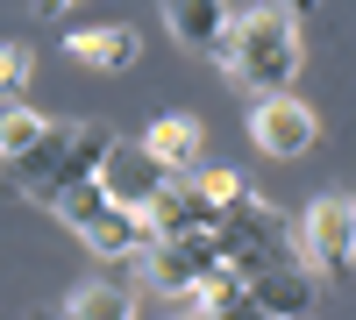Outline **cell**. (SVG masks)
I'll return each instance as SVG.
<instances>
[{"instance_id": "7", "label": "cell", "mask_w": 356, "mask_h": 320, "mask_svg": "<svg viewBox=\"0 0 356 320\" xmlns=\"http://www.w3.org/2000/svg\"><path fill=\"white\" fill-rule=\"evenodd\" d=\"M314 135H321V128H314V114L300 107L292 85H285V93H257V107H250V142H257L264 157H307Z\"/></svg>"}, {"instance_id": "16", "label": "cell", "mask_w": 356, "mask_h": 320, "mask_svg": "<svg viewBox=\"0 0 356 320\" xmlns=\"http://www.w3.org/2000/svg\"><path fill=\"white\" fill-rule=\"evenodd\" d=\"M43 128H50L43 114H29V107H15V100H0V157H22Z\"/></svg>"}, {"instance_id": "8", "label": "cell", "mask_w": 356, "mask_h": 320, "mask_svg": "<svg viewBox=\"0 0 356 320\" xmlns=\"http://www.w3.org/2000/svg\"><path fill=\"white\" fill-rule=\"evenodd\" d=\"M164 178H171V164H157L143 142H114L100 157V185H107V199H122V207H150Z\"/></svg>"}, {"instance_id": "1", "label": "cell", "mask_w": 356, "mask_h": 320, "mask_svg": "<svg viewBox=\"0 0 356 320\" xmlns=\"http://www.w3.org/2000/svg\"><path fill=\"white\" fill-rule=\"evenodd\" d=\"M214 65L250 93H285L300 78V8L292 0H250L228 22V43L214 50Z\"/></svg>"}, {"instance_id": "20", "label": "cell", "mask_w": 356, "mask_h": 320, "mask_svg": "<svg viewBox=\"0 0 356 320\" xmlns=\"http://www.w3.org/2000/svg\"><path fill=\"white\" fill-rule=\"evenodd\" d=\"M228 8H235V15H243V8H250V0H228Z\"/></svg>"}, {"instance_id": "17", "label": "cell", "mask_w": 356, "mask_h": 320, "mask_svg": "<svg viewBox=\"0 0 356 320\" xmlns=\"http://www.w3.org/2000/svg\"><path fill=\"white\" fill-rule=\"evenodd\" d=\"M29 71H36V57H29V43H0V100H15Z\"/></svg>"}, {"instance_id": "14", "label": "cell", "mask_w": 356, "mask_h": 320, "mask_svg": "<svg viewBox=\"0 0 356 320\" xmlns=\"http://www.w3.org/2000/svg\"><path fill=\"white\" fill-rule=\"evenodd\" d=\"M65 50L86 57V65H100V71H129L136 65V36H129V28H72Z\"/></svg>"}, {"instance_id": "9", "label": "cell", "mask_w": 356, "mask_h": 320, "mask_svg": "<svg viewBox=\"0 0 356 320\" xmlns=\"http://www.w3.org/2000/svg\"><path fill=\"white\" fill-rule=\"evenodd\" d=\"M150 235H157L150 214H143V207H122V199H107V207H93V214L79 221V242L93 249V256H143Z\"/></svg>"}, {"instance_id": "19", "label": "cell", "mask_w": 356, "mask_h": 320, "mask_svg": "<svg viewBox=\"0 0 356 320\" xmlns=\"http://www.w3.org/2000/svg\"><path fill=\"white\" fill-rule=\"evenodd\" d=\"M72 8V0H36V15H65Z\"/></svg>"}, {"instance_id": "10", "label": "cell", "mask_w": 356, "mask_h": 320, "mask_svg": "<svg viewBox=\"0 0 356 320\" xmlns=\"http://www.w3.org/2000/svg\"><path fill=\"white\" fill-rule=\"evenodd\" d=\"M250 306H257V313H278V320L314 313V271H300V264L250 271Z\"/></svg>"}, {"instance_id": "2", "label": "cell", "mask_w": 356, "mask_h": 320, "mask_svg": "<svg viewBox=\"0 0 356 320\" xmlns=\"http://www.w3.org/2000/svg\"><path fill=\"white\" fill-rule=\"evenodd\" d=\"M107 150H114V128H107V121H50L22 157H0V185H8V192H29V199H43V207H50L65 185L93 178Z\"/></svg>"}, {"instance_id": "4", "label": "cell", "mask_w": 356, "mask_h": 320, "mask_svg": "<svg viewBox=\"0 0 356 320\" xmlns=\"http://www.w3.org/2000/svg\"><path fill=\"white\" fill-rule=\"evenodd\" d=\"M300 264L314 278H342L356 264V199L349 192H321L300 214Z\"/></svg>"}, {"instance_id": "3", "label": "cell", "mask_w": 356, "mask_h": 320, "mask_svg": "<svg viewBox=\"0 0 356 320\" xmlns=\"http://www.w3.org/2000/svg\"><path fill=\"white\" fill-rule=\"evenodd\" d=\"M214 242H221V256L235 271H271V264H300V221L292 214H278L264 192H235L228 199V214H221V228H214Z\"/></svg>"}, {"instance_id": "15", "label": "cell", "mask_w": 356, "mask_h": 320, "mask_svg": "<svg viewBox=\"0 0 356 320\" xmlns=\"http://www.w3.org/2000/svg\"><path fill=\"white\" fill-rule=\"evenodd\" d=\"M72 320H136V292H122V285H79V292L65 299Z\"/></svg>"}, {"instance_id": "11", "label": "cell", "mask_w": 356, "mask_h": 320, "mask_svg": "<svg viewBox=\"0 0 356 320\" xmlns=\"http://www.w3.org/2000/svg\"><path fill=\"white\" fill-rule=\"evenodd\" d=\"M164 22H171L178 50H207V57H214V50L228 43L235 8H228V0H164Z\"/></svg>"}, {"instance_id": "13", "label": "cell", "mask_w": 356, "mask_h": 320, "mask_svg": "<svg viewBox=\"0 0 356 320\" xmlns=\"http://www.w3.org/2000/svg\"><path fill=\"white\" fill-rule=\"evenodd\" d=\"M143 150H150L157 164H171V171H193L200 164V121L193 114H164V121H150Z\"/></svg>"}, {"instance_id": "5", "label": "cell", "mask_w": 356, "mask_h": 320, "mask_svg": "<svg viewBox=\"0 0 356 320\" xmlns=\"http://www.w3.org/2000/svg\"><path fill=\"white\" fill-rule=\"evenodd\" d=\"M214 264H221L214 235H150V249H143V271H150V285L164 299H186Z\"/></svg>"}, {"instance_id": "6", "label": "cell", "mask_w": 356, "mask_h": 320, "mask_svg": "<svg viewBox=\"0 0 356 320\" xmlns=\"http://www.w3.org/2000/svg\"><path fill=\"white\" fill-rule=\"evenodd\" d=\"M143 214H150V228H157V235H214L228 207H221V199H207V185L193 178V171H171Z\"/></svg>"}, {"instance_id": "12", "label": "cell", "mask_w": 356, "mask_h": 320, "mask_svg": "<svg viewBox=\"0 0 356 320\" xmlns=\"http://www.w3.org/2000/svg\"><path fill=\"white\" fill-rule=\"evenodd\" d=\"M178 306H186V313H257V306H250V278L235 271L228 256H221V264L207 271V278H200V285H193V292L178 299Z\"/></svg>"}, {"instance_id": "18", "label": "cell", "mask_w": 356, "mask_h": 320, "mask_svg": "<svg viewBox=\"0 0 356 320\" xmlns=\"http://www.w3.org/2000/svg\"><path fill=\"white\" fill-rule=\"evenodd\" d=\"M193 178L207 185V199H221V207H228L235 192H243V178H235V171H193Z\"/></svg>"}]
</instances>
